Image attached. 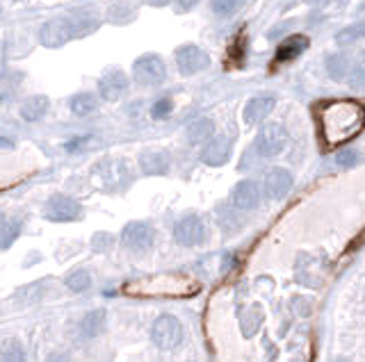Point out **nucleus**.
<instances>
[{"label": "nucleus", "instance_id": "7ed1b4c3", "mask_svg": "<svg viewBox=\"0 0 365 362\" xmlns=\"http://www.w3.org/2000/svg\"><path fill=\"white\" fill-rule=\"evenodd\" d=\"M73 37H80V34H78L71 14H66L64 19L46 21L39 28V41H41V46H46V48H59V46H64L66 41H71Z\"/></svg>", "mask_w": 365, "mask_h": 362}, {"label": "nucleus", "instance_id": "c756f323", "mask_svg": "<svg viewBox=\"0 0 365 362\" xmlns=\"http://www.w3.org/2000/svg\"><path fill=\"white\" fill-rule=\"evenodd\" d=\"M110 246H112V237L106 235V232H99V235L94 237V241H92V248H94V251H96V253L108 251Z\"/></svg>", "mask_w": 365, "mask_h": 362}, {"label": "nucleus", "instance_id": "9d476101", "mask_svg": "<svg viewBox=\"0 0 365 362\" xmlns=\"http://www.w3.org/2000/svg\"><path fill=\"white\" fill-rule=\"evenodd\" d=\"M327 71L329 75L334 77V80L338 82H352V84H359L363 80V68H356L352 64V59L343 55V53H334V55H329L327 57Z\"/></svg>", "mask_w": 365, "mask_h": 362}, {"label": "nucleus", "instance_id": "6ab92c4d", "mask_svg": "<svg viewBox=\"0 0 365 362\" xmlns=\"http://www.w3.org/2000/svg\"><path fill=\"white\" fill-rule=\"evenodd\" d=\"M103 329H106V310H92L80 322V338L92 340L96 338V335H101Z\"/></svg>", "mask_w": 365, "mask_h": 362}, {"label": "nucleus", "instance_id": "0eeeda50", "mask_svg": "<svg viewBox=\"0 0 365 362\" xmlns=\"http://www.w3.org/2000/svg\"><path fill=\"white\" fill-rule=\"evenodd\" d=\"M153 239H155V230L144 221H130L124 228V232H121V241H124V246L135 253L149 251V248L153 246Z\"/></svg>", "mask_w": 365, "mask_h": 362}, {"label": "nucleus", "instance_id": "72a5a7b5", "mask_svg": "<svg viewBox=\"0 0 365 362\" xmlns=\"http://www.w3.org/2000/svg\"><path fill=\"white\" fill-rule=\"evenodd\" d=\"M363 64H365V53H363Z\"/></svg>", "mask_w": 365, "mask_h": 362}, {"label": "nucleus", "instance_id": "393cba45", "mask_svg": "<svg viewBox=\"0 0 365 362\" xmlns=\"http://www.w3.org/2000/svg\"><path fill=\"white\" fill-rule=\"evenodd\" d=\"M64 285L71 292H85V289H90V285H92V276L87 271H83V269H78V271L66 276Z\"/></svg>", "mask_w": 365, "mask_h": 362}, {"label": "nucleus", "instance_id": "6e6552de", "mask_svg": "<svg viewBox=\"0 0 365 362\" xmlns=\"http://www.w3.org/2000/svg\"><path fill=\"white\" fill-rule=\"evenodd\" d=\"M176 64L182 75H194L210 66V55L194 44H185L176 50Z\"/></svg>", "mask_w": 365, "mask_h": 362}, {"label": "nucleus", "instance_id": "f257e3e1", "mask_svg": "<svg viewBox=\"0 0 365 362\" xmlns=\"http://www.w3.org/2000/svg\"><path fill=\"white\" fill-rule=\"evenodd\" d=\"M315 123L324 146L336 149V146L350 144L354 137L363 133L365 107L352 98L322 100L315 105Z\"/></svg>", "mask_w": 365, "mask_h": 362}, {"label": "nucleus", "instance_id": "dca6fc26", "mask_svg": "<svg viewBox=\"0 0 365 362\" xmlns=\"http://www.w3.org/2000/svg\"><path fill=\"white\" fill-rule=\"evenodd\" d=\"M292 189V176L285 169H272L265 176V194L269 198H283Z\"/></svg>", "mask_w": 365, "mask_h": 362}, {"label": "nucleus", "instance_id": "9b49d317", "mask_svg": "<svg viewBox=\"0 0 365 362\" xmlns=\"http://www.w3.org/2000/svg\"><path fill=\"white\" fill-rule=\"evenodd\" d=\"M126 87H128V77L117 66L108 68V71L103 73L101 80H99V93H101V98L103 100H110V103H115V100H119L121 96H124Z\"/></svg>", "mask_w": 365, "mask_h": 362}, {"label": "nucleus", "instance_id": "f03ea898", "mask_svg": "<svg viewBox=\"0 0 365 362\" xmlns=\"http://www.w3.org/2000/svg\"><path fill=\"white\" fill-rule=\"evenodd\" d=\"M124 292L130 296H169V299H187L199 292V282L187 273L180 271H162L146 278L130 280L124 285Z\"/></svg>", "mask_w": 365, "mask_h": 362}, {"label": "nucleus", "instance_id": "4468645a", "mask_svg": "<svg viewBox=\"0 0 365 362\" xmlns=\"http://www.w3.org/2000/svg\"><path fill=\"white\" fill-rule=\"evenodd\" d=\"M260 203V187L254 180H240L233 189V205L238 210H254Z\"/></svg>", "mask_w": 365, "mask_h": 362}, {"label": "nucleus", "instance_id": "39448f33", "mask_svg": "<svg viewBox=\"0 0 365 362\" xmlns=\"http://www.w3.org/2000/svg\"><path fill=\"white\" fill-rule=\"evenodd\" d=\"M151 338H153V344L158 349L171 351V349H176L180 344V340H182V326H180V322L176 317L162 315V317L155 319Z\"/></svg>", "mask_w": 365, "mask_h": 362}, {"label": "nucleus", "instance_id": "a878e982", "mask_svg": "<svg viewBox=\"0 0 365 362\" xmlns=\"http://www.w3.org/2000/svg\"><path fill=\"white\" fill-rule=\"evenodd\" d=\"M3 362H25V351L16 340H7L3 344V353H0Z\"/></svg>", "mask_w": 365, "mask_h": 362}, {"label": "nucleus", "instance_id": "cd10ccee", "mask_svg": "<svg viewBox=\"0 0 365 362\" xmlns=\"http://www.w3.org/2000/svg\"><path fill=\"white\" fill-rule=\"evenodd\" d=\"M240 3H226V0H220V3H213V10L222 16V19H229V16H233L238 10H240Z\"/></svg>", "mask_w": 365, "mask_h": 362}, {"label": "nucleus", "instance_id": "f3484780", "mask_svg": "<svg viewBox=\"0 0 365 362\" xmlns=\"http://www.w3.org/2000/svg\"><path fill=\"white\" fill-rule=\"evenodd\" d=\"M140 165L146 176H164L171 167V158L164 151H149L140 158Z\"/></svg>", "mask_w": 365, "mask_h": 362}, {"label": "nucleus", "instance_id": "c85d7f7f", "mask_svg": "<svg viewBox=\"0 0 365 362\" xmlns=\"http://www.w3.org/2000/svg\"><path fill=\"white\" fill-rule=\"evenodd\" d=\"M171 110H173V103H171L169 98H162V100H158V103L153 105L151 116H153V119H164V116L171 114Z\"/></svg>", "mask_w": 365, "mask_h": 362}, {"label": "nucleus", "instance_id": "ddd939ff", "mask_svg": "<svg viewBox=\"0 0 365 362\" xmlns=\"http://www.w3.org/2000/svg\"><path fill=\"white\" fill-rule=\"evenodd\" d=\"M229 158H231V139L224 135L213 137L201 151V160L210 167H222L229 162Z\"/></svg>", "mask_w": 365, "mask_h": 362}, {"label": "nucleus", "instance_id": "2f4dec72", "mask_svg": "<svg viewBox=\"0 0 365 362\" xmlns=\"http://www.w3.org/2000/svg\"><path fill=\"white\" fill-rule=\"evenodd\" d=\"M189 7H192V5H176V10L178 12H185V10H189Z\"/></svg>", "mask_w": 365, "mask_h": 362}, {"label": "nucleus", "instance_id": "bb28decb", "mask_svg": "<svg viewBox=\"0 0 365 362\" xmlns=\"http://www.w3.org/2000/svg\"><path fill=\"white\" fill-rule=\"evenodd\" d=\"M336 162L341 169H352V167L359 165V153H356L354 149H345L336 155Z\"/></svg>", "mask_w": 365, "mask_h": 362}, {"label": "nucleus", "instance_id": "412c9836", "mask_svg": "<svg viewBox=\"0 0 365 362\" xmlns=\"http://www.w3.org/2000/svg\"><path fill=\"white\" fill-rule=\"evenodd\" d=\"M69 105H71V112L76 116H87V114H92V112H96L99 100H96L94 93L80 91V93H76L71 100H69Z\"/></svg>", "mask_w": 365, "mask_h": 362}, {"label": "nucleus", "instance_id": "7c9ffc66", "mask_svg": "<svg viewBox=\"0 0 365 362\" xmlns=\"http://www.w3.org/2000/svg\"><path fill=\"white\" fill-rule=\"evenodd\" d=\"M46 362H71L66 356H53V358H48Z\"/></svg>", "mask_w": 365, "mask_h": 362}, {"label": "nucleus", "instance_id": "aec40b11", "mask_svg": "<svg viewBox=\"0 0 365 362\" xmlns=\"http://www.w3.org/2000/svg\"><path fill=\"white\" fill-rule=\"evenodd\" d=\"M187 139L189 144H206L213 139V121L208 119H196L187 126Z\"/></svg>", "mask_w": 365, "mask_h": 362}, {"label": "nucleus", "instance_id": "f8f14e48", "mask_svg": "<svg viewBox=\"0 0 365 362\" xmlns=\"http://www.w3.org/2000/svg\"><path fill=\"white\" fill-rule=\"evenodd\" d=\"M173 237L182 246H196L201 244L206 237V226L199 217H182L176 228H173Z\"/></svg>", "mask_w": 365, "mask_h": 362}, {"label": "nucleus", "instance_id": "5701e85b", "mask_svg": "<svg viewBox=\"0 0 365 362\" xmlns=\"http://www.w3.org/2000/svg\"><path fill=\"white\" fill-rule=\"evenodd\" d=\"M361 39H365V23H354V25H350V28L338 32V37H336V41L341 46H352Z\"/></svg>", "mask_w": 365, "mask_h": 362}, {"label": "nucleus", "instance_id": "2eb2a0df", "mask_svg": "<svg viewBox=\"0 0 365 362\" xmlns=\"http://www.w3.org/2000/svg\"><path fill=\"white\" fill-rule=\"evenodd\" d=\"M308 46H310L308 37H303V34H292V37L281 41L279 48H276V59H274L272 68L283 64V62H290V59H294V57H299Z\"/></svg>", "mask_w": 365, "mask_h": 362}, {"label": "nucleus", "instance_id": "a211bd4d", "mask_svg": "<svg viewBox=\"0 0 365 362\" xmlns=\"http://www.w3.org/2000/svg\"><path fill=\"white\" fill-rule=\"evenodd\" d=\"M274 107V96H256V98H251L247 103V107H245V123L249 126H256L260 123L269 112H272Z\"/></svg>", "mask_w": 365, "mask_h": 362}, {"label": "nucleus", "instance_id": "20e7f679", "mask_svg": "<svg viewBox=\"0 0 365 362\" xmlns=\"http://www.w3.org/2000/svg\"><path fill=\"white\" fill-rule=\"evenodd\" d=\"M133 75H135V80L140 84H149V87H155V84H160L164 77H167V66H164V59L160 55L146 53V55L135 59Z\"/></svg>", "mask_w": 365, "mask_h": 362}, {"label": "nucleus", "instance_id": "b1692460", "mask_svg": "<svg viewBox=\"0 0 365 362\" xmlns=\"http://www.w3.org/2000/svg\"><path fill=\"white\" fill-rule=\"evenodd\" d=\"M19 230H21V221H14L10 217H5L3 223H0V246L10 248L12 241L16 239V235H19Z\"/></svg>", "mask_w": 365, "mask_h": 362}, {"label": "nucleus", "instance_id": "423d86ee", "mask_svg": "<svg viewBox=\"0 0 365 362\" xmlns=\"http://www.w3.org/2000/svg\"><path fill=\"white\" fill-rule=\"evenodd\" d=\"M285 146H288V133L281 123H267L260 128V133L256 137V151L263 158H274L279 155Z\"/></svg>", "mask_w": 365, "mask_h": 362}, {"label": "nucleus", "instance_id": "1a4fd4ad", "mask_svg": "<svg viewBox=\"0 0 365 362\" xmlns=\"http://www.w3.org/2000/svg\"><path fill=\"white\" fill-rule=\"evenodd\" d=\"M48 221H57V223H66V221H76L80 219L83 208L76 198L69 196H53L46 203V210H43Z\"/></svg>", "mask_w": 365, "mask_h": 362}, {"label": "nucleus", "instance_id": "4be33fe9", "mask_svg": "<svg viewBox=\"0 0 365 362\" xmlns=\"http://www.w3.org/2000/svg\"><path fill=\"white\" fill-rule=\"evenodd\" d=\"M46 110H48V98L46 96H30L21 105V116L32 123V121H39L43 114H46Z\"/></svg>", "mask_w": 365, "mask_h": 362}, {"label": "nucleus", "instance_id": "473e14b6", "mask_svg": "<svg viewBox=\"0 0 365 362\" xmlns=\"http://www.w3.org/2000/svg\"><path fill=\"white\" fill-rule=\"evenodd\" d=\"M336 362H352V360H347V358H338Z\"/></svg>", "mask_w": 365, "mask_h": 362}]
</instances>
